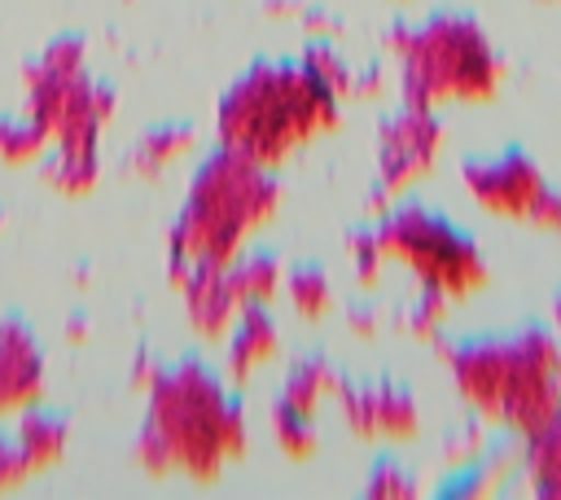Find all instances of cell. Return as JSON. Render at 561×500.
<instances>
[{
  "label": "cell",
  "mask_w": 561,
  "mask_h": 500,
  "mask_svg": "<svg viewBox=\"0 0 561 500\" xmlns=\"http://www.w3.org/2000/svg\"><path fill=\"white\" fill-rule=\"evenodd\" d=\"M44 395V355L22 320H0V417L26 412Z\"/></svg>",
  "instance_id": "30bf717a"
},
{
  "label": "cell",
  "mask_w": 561,
  "mask_h": 500,
  "mask_svg": "<svg viewBox=\"0 0 561 500\" xmlns=\"http://www.w3.org/2000/svg\"><path fill=\"white\" fill-rule=\"evenodd\" d=\"M66 439H70V430H66V421H61V417L26 412V417H22V425H18V439H13V443L22 447V456H26L31 474H39V469H48V465H57V461H61Z\"/></svg>",
  "instance_id": "e0dca14e"
},
{
  "label": "cell",
  "mask_w": 561,
  "mask_h": 500,
  "mask_svg": "<svg viewBox=\"0 0 561 500\" xmlns=\"http://www.w3.org/2000/svg\"><path fill=\"white\" fill-rule=\"evenodd\" d=\"M443 149V123L434 110L403 105L394 118L381 123L377 136V202L403 197L416 180H425Z\"/></svg>",
  "instance_id": "52a82bcc"
},
{
  "label": "cell",
  "mask_w": 561,
  "mask_h": 500,
  "mask_svg": "<svg viewBox=\"0 0 561 500\" xmlns=\"http://www.w3.org/2000/svg\"><path fill=\"white\" fill-rule=\"evenodd\" d=\"M0 224H4V215H0Z\"/></svg>",
  "instance_id": "83f0119b"
},
{
  "label": "cell",
  "mask_w": 561,
  "mask_h": 500,
  "mask_svg": "<svg viewBox=\"0 0 561 500\" xmlns=\"http://www.w3.org/2000/svg\"><path fill=\"white\" fill-rule=\"evenodd\" d=\"M276 206L280 189L272 171L219 145V154L197 167L188 202L171 228V281L184 285L193 268H228Z\"/></svg>",
  "instance_id": "7a4b0ae2"
},
{
  "label": "cell",
  "mask_w": 561,
  "mask_h": 500,
  "mask_svg": "<svg viewBox=\"0 0 561 500\" xmlns=\"http://www.w3.org/2000/svg\"><path fill=\"white\" fill-rule=\"evenodd\" d=\"M337 373L329 368V360H320V355H307V360H298L289 373H285V386H280V395H276V404H285V408H294V412H302V417H311L316 421V412L337 395Z\"/></svg>",
  "instance_id": "4fadbf2b"
},
{
  "label": "cell",
  "mask_w": 561,
  "mask_h": 500,
  "mask_svg": "<svg viewBox=\"0 0 561 500\" xmlns=\"http://www.w3.org/2000/svg\"><path fill=\"white\" fill-rule=\"evenodd\" d=\"M447 368L465 408L482 421H500L508 382V338H465L447 346Z\"/></svg>",
  "instance_id": "9c48e42d"
},
{
  "label": "cell",
  "mask_w": 561,
  "mask_h": 500,
  "mask_svg": "<svg viewBox=\"0 0 561 500\" xmlns=\"http://www.w3.org/2000/svg\"><path fill=\"white\" fill-rule=\"evenodd\" d=\"M285 294H289V307L302 316V320H320L333 303V289H329V276L320 268H294L285 276Z\"/></svg>",
  "instance_id": "d6986e66"
},
{
  "label": "cell",
  "mask_w": 561,
  "mask_h": 500,
  "mask_svg": "<svg viewBox=\"0 0 561 500\" xmlns=\"http://www.w3.org/2000/svg\"><path fill=\"white\" fill-rule=\"evenodd\" d=\"M552 333H557V342H561V294H557V303H552Z\"/></svg>",
  "instance_id": "4316f807"
},
{
  "label": "cell",
  "mask_w": 561,
  "mask_h": 500,
  "mask_svg": "<svg viewBox=\"0 0 561 500\" xmlns=\"http://www.w3.org/2000/svg\"><path fill=\"white\" fill-rule=\"evenodd\" d=\"M337 123V92L302 61H254L219 101V145L276 171Z\"/></svg>",
  "instance_id": "6da1fadb"
},
{
  "label": "cell",
  "mask_w": 561,
  "mask_h": 500,
  "mask_svg": "<svg viewBox=\"0 0 561 500\" xmlns=\"http://www.w3.org/2000/svg\"><path fill=\"white\" fill-rule=\"evenodd\" d=\"M272 439H276L280 452H289V456H298V461L316 452L311 417H302V412H294V408H285V404H272Z\"/></svg>",
  "instance_id": "44dd1931"
},
{
  "label": "cell",
  "mask_w": 561,
  "mask_h": 500,
  "mask_svg": "<svg viewBox=\"0 0 561 500\" xmlns=\"http://www.w3.org/2000/svg\"><path fill=\"white\" fill-rule=\"evenodd\" d=\"M180 289H184L188 325H193L202 338H210V342L228 338V329H232V320H237L241 307H237V298H232V289H228L224 268H193Z\"/></svg>",
  "instance_id": "8fae6325"
},
{
  "label": "cell",
  "mask_w": 561,
  "mask_h": 500,
  "mask_svg": "<svg viewBox=\"0 0 561 500\" xmlns=\"http://www.w3.org/2000/svg\"><path fill=\"white\" fill-rule=\"evenodd\" d=\"M280 351L276 325L267 307H241L232 329H228V373L232 382H250L272 355Z\"/></svg>",
  "instance_id": "7c38bea8"
},
{
  "label": "cell",
  "mask_w": 561,
  "mask_h": 500,
  "mask_svg": "<svg viewBox=\"0 0 561 500\" xmlns=\"http://www.w3.org/2000/svg\"><path fill=\"white\" fill-rule=\"evenodd\" d=\"M552 421H561V342L552 329H522L508 338V382L495 425L530 439Z\"/></svg>",
  "instance_id": "8992f818"
},
{
  "label": "cell",
  "mask_w": 561,
  "mask_h": 500,
  "mask_svg": "<svg viewBox=\"0 0 561 500\" xmlns=\"http://www.w3.org/2000/svg\"><path fill=\"white\" fill-rule=\"evenodd\" d=\"M228 289L237 298V307H272L280 298V263L272 254H237L228 268Z\"/></svg>",
  "instance_id": "5bb4252c"
},
{
  "label": "cell",
  "mask_w": 561,
  "mask_h": 500,
  "mask_svg": "<svg viewBox=\"0 0 561 500\" xmlns=\"http://www.w3.org/2000/svg\"><path fill=\"white\" fill-rule=\"evenodd\" d=\"M522 443H526L522 461H526L530 491L543 496V500H561V421L543 425L539 434H530Z\"/></svg>",
  "instance_id": "2e32d148"
},
{
  "label": "cell",
  "mask_w": 561,
  "mask_h": 500,
  "mask_svg": "<svg viewBox=\"0 0 561 500\" xmlns=\"http://www.w3.org/2000/svg\"><path fill=\"white\" fill-rule=\"evenodd\" d=\"M416 487H412V478H408V469H399V465H377L373 469V478H368V496H412Z\"/></svg>",
  "instance_id": "cb8c5ba5"
},
{
  "label": "cell",
  "mask_w": 561,
  "mask_h": 500,
  "mask_svg": "<svg viewBox=\"0 0 561 500\" xmlns=\"http://www.w3.org/2000/svg\"><path fill=\"white\" fill-rule=\"evenodd\" d=\"M530 228H535V232H548V237H561V193H557V189L543 193V202H539L535 215H530Z\"/></svg>",
  "instance_id": "d4e9b609"
},
{
  "label": "cell",
  "mask_w": 561,
  "mask_h": 500,
  "mask_svg": "<svg viewBox=\"0 0 561 500\" xmlns=\"http://www.w3.org/2000/svg\"><path fill=\"white\" fill-rule=\"evenodd\" d=\"M188 149H193V127H184V123H162V127H149V132L136 140L131 167H136L140 175H158V171H167L175 158H184Z\"/></svg>",
  "instance_id": "ac0fdd59"
},
{
  "label": "cell",
  "mask_w": 561,
  "mask_h": 500,
  "mask_svg": "<svg viewBox=\"0 0 561 500\" xmlns=\"http://www.w3.org/2000/svg\"><path fill=\"white\" fill-rule=\"evenodd\" d=\"M145 430L162 443L171 469L210 482L224 461L245 452V417L202 364L162 368L149 386Z\"/></svg>",
  "instance_id": "277c9868"
},
{
  "label": "cell",
  "mask_w": 561,
  "mask_h": 500,
  "mask_svg": "<svg viewBox=\"0 0 561 500\" xmlns=\"http://www.w3.org/2000/svg\"><path fill=\"white\" fill-rule=\"evenodd\" d=\"M390 53L399 61L403 105H478L504 83V61L486 31L465 13H434L421 26L390 31Z\"/></svg>",
  "instance_id": "3957f363"
},
{
  "label": "cell",
  "mask_w": 561,
  "mask_h": 500,
  "mask_svg": "<svg viewBox=\"0 0 561 500\" xmlns=\"http://www.w3.org/2000/svg\"><path fill=\"white\" fill-rule=\"evenodd\" d=\"M26 474H31V465H26L22 447H18V443H0V491L18 487Z\"/></svg>",
  "instance_id": "484cf974"
},
{
  "label": "cell",
  "mask_w": 561,
  "mask_h": 500,
  "mask_svg": "<svg viewBox=\"0 0 561 500\" xmlns=\"http://www.w3.org/2000/svg\"><path fill=\"white\" fill-rule=\"evenodd\" d=\"M465 193L495 219H517L530 224L535 206L543 202V193L552 189L543 180V171L535 167L530 154L522 149H504V154H486V158H469L460 167Z\"/></svg>",
  "instance_id": "ba28073f"
},
{
  "label": "cell",
  "mask_w": 561,
  "mask_h": 500,
  "mask_svg": "<svg viewBox=\"0 0 561 500\" xmlns=\"http://www.w3.org/2000/svg\"><path fill=\"white\" fill-rule=\"evenodd\" d=\"M443 311H447V298H443V294L421 289V298L408 307L403 325H408V333H412V338H434V333L443 329Z\"/></svg>",
  "instance_id": "7402d4cb"
},
{
  "label": "cell",
  "mask_w": 561,
  "mask_h": 500,
  "mask_svg": "<svg viewBox=\"0 0 561 500\" xmlns=\"http://www.w3.org/2000/svg\"><path fill=\"white\" fill-rule=\"evenodd\" d=\"M48 145H53V136H48L31 114H18V118H4V123H0V158L13 162V167L39 158Z\"/></svg>",
  "instance_id": "ffe728a7"
},
{
  "label": "cell",
  "mask_w": 561,
  "mask_h": 500,
  "mask_svg": "<svg viewBox=\"0 0 561 500\" xmlns=\"http://www.w3.org/2000/svg\"><path fill=\"white\" fill-rule=\"evenodd\" d=\"M373 232L386 263H399L421 289L443 294L447 303H465L486 285V259L478 241L425 206H399Z\"/></svg>",
  "instance_id": "5b68a950"
},
{
  "label": "cell",
  "mask_w": 561,
  "mask_h": 500,
  "mask_svg": "<svg viewBox=\"0 0 561 500\" xmlns=\"http://www.w3.org/2000/svg\"><path fill=\"white\" fill-rule=\"evenodd\" d=\"M421 430V412H416V399L403 390V386H373V439H386V443H408L416 439Z\"/></svg>",
  "instance_id": "9a60e30c"
},
{
  "label": "cell",
  "mask_w": 561,
  "mask_h": 500,
  "mask_svg": "<svg viewBox=\"0 0 561 500\" xmlns=\"http://www.w3.org/2000/svg\"><path fill=\"white\" fill-rule=\"evenodd\" d=\"M351 263H355V276H359L364 285H373V281L381 276L386 254H381V246H377V232H355V237H351Z\"/></svg>",
  "instance_id": "603a6c76"
}]
</instances>
